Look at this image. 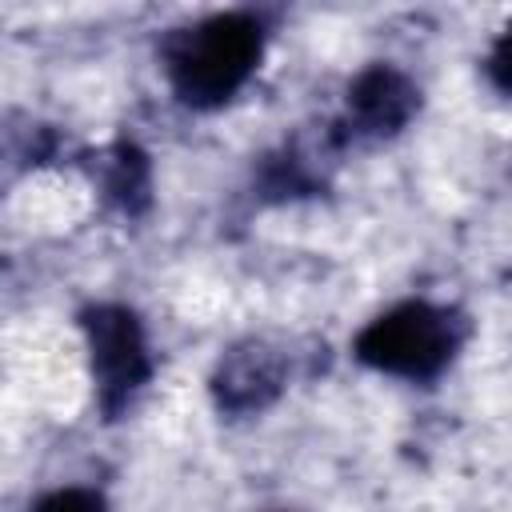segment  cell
<instances>
[{
	"label": "cell",
	"instance_id": "1",
	"mask_svg": "<svg viewBox=\"0 0 512 512\" xmlns=\"http://www.w3.org/2000/svg\"><path fill=\"white\" fill-rule=\"evenodd\" d=\"M260 24L244 12L208 16L164 40V72L172 92L192 108L224 104L260 60Z\"/></svg>",
	"mask_w": 512,
	"mask_h": 512
},
{
	"label": "cell",
	"instance_id": "2",
	"mask_svg": "<svg viewBox=\"0 0 512 512\" xmlns=\"http://www.w3.org/2000/svg\"><path fill=\"white\" fill-rule=\"evenodd\" d=\"M460 324L452 312L432 308L424 300L400 304L384 316H376L356 336V356L368 368L408 376V380H432L456 352Z\"/></svg>",
	"mask_w": 512,
	"mask_h": 512
},
{
	"label": "cell",
	"instance_id": "3",
	"mask_svg": "<svg viewBox=\"0 0 512 512\" xmlns=\"http://www.w3.org/2000/svg\"><path fill=\"white\" fill-rule=\"evenodd\" d=\"M84 332H88V348H92V376H96L100 408L112 416L148 380V368H152L148 344H144L140 320L116 304L88 308Z\"/></svg>",
	"mask_w": 512,
	"mask_h": 512
},
{
	"label": "cell",
	"instance_id": "4",
	"mask_svg": "<svg viewBox=\"0 0 512 512\" xmlns=\"http://www.w3.org/2000/svg\"><path fill=\"white\" fill-rule=\"evenodd\" d=\"M348 108L368 132H396L416 112V88L396 68H368L348 88Z\"/></svg>",
	"mask_w": 512,
	"mask_h": 512
},
{
	"label": "cell",
	"instance_id": "5",
	"mask_svg": "<svg viewBox=\"0 0 512 512\" xmlns=\"http://www.w3.org/2000/svg\"><path fill=\"white\" fill-rule=\"evenodd\" d=\"M280 392V364L272 352H264L260 344H244L232 348L220 360L216 372V400L232 412H248V408H264L272 396Z\"/></svg>",
	"mask_w": 512,
	"mask_h": 512
},
{
	"label": "cell",
	"instance_id": "6",
	"mask_svg": "<svg viewBox=\"0 0 512 512\" xmlns=\"http://www.w3.org/2000/svg\"><path fill=\"white\" fill-rule=\"evenodd\" d=\"M108 192L124 200V208H132V200L148 192V164L136 148H116V160H112V176H108Z\"/></svg>",
	"mask_w": 512,
	"mask_h": 512
},
{
	"label": "cell",
	"instance_id": "7",
	"mask_svg": "<svg viewBox=\"0 0 512 512\" xmlns=\"http://www.w3.org/2000/svg\"><path fill=\"white\" fill-rule=\"evenodd\" d=\"M36 512H108L104 496L88 492V488H60L52 496H44L36 504Z\"/></svg>",
	"mask_w": 512,
	"mask_h": 512
},
{
	"label": "cell",
	"instance_id": "8",
	"mask_svg": "<svg viewBox=\"0 0 512 512\" xmlns=\"http://www.w3.org/2000/svg\"><path fill=\"white\" fill-rule=\"evenodd\" d=\"M488 76H492L504 92H512V24L504 28V36L496 40V48H492V56H488Z\"/></svg>",
	"mask_w": 512,
	"mask_h": 512
}]
</instances>
